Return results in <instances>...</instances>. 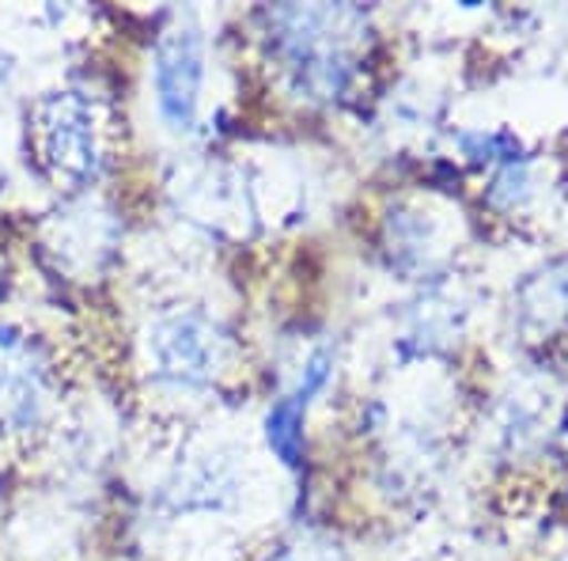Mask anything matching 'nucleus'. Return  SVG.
<instances>
[{"label": "nucleus", "instance_id": "obj_1", "mask_svg": "<svg viewBox=\"0 0 568 561\" xmlns=\"http://www.w3.org/2000/svg\"><path fill=\"white\" fill-rule=\"evenodd\" d=\"M155 91L160 110L175 130H186L194 122L197 91H201V42L194 31H175L160 50L155 66Z\"/></svg>", "mask_w": 568, "mask_h": 561}]
</instances>
